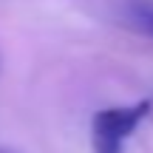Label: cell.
<instances>
[{
    "instance_id": "cell-1",
    "label": "cell",
    "mask_w": 153,
    "mask_h": 153,
    "mask_svg": "<svg viewBox=\"0 0 153 153\" xmlns=\"http://www.w3.org/2000/svg\"><path fill=\"white\" fill-rule=\"evenodd\" d=\"M148 114H150V99L99 111L94 116V153H122L125 139L142 125Z\"/></svg>"
},
{
    "instance_id": "cell-2",
    "label": "cell",
    "mask_w": 153,
    "mask_h": 153,
    "mask_svg": "<svg viewBox=\"0 0 153 153\" xmlns=\"http://www.w3.org/2000/svg\"><path fill=\"white\" fill-rule=\"evenodd\" d=\"M131 23L142 34L153 37V9H148V6H131Z\"/></svg>"
},
{
    "instance_id": "cell-3",
    "label": "cell",
    "mask_w": 153,
    "mask_h": 153,
    "mask_svg": "<svg viewBox=\"0 0 153 153\" xmlns=\"http://www.w3.org/2000/svg\"><path fill=\"white\" fill-rule=\"evenodd\" d=\"M0 153H6V150H0Z\"/></svg>"
}]
</instances>
